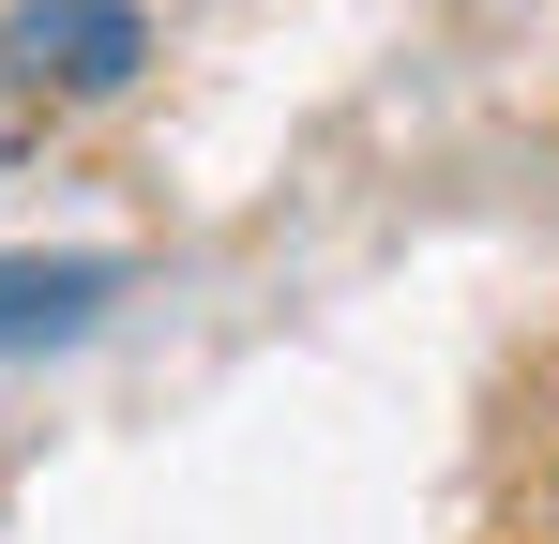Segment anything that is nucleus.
Wrapping results in <instances>:
<instances>
[{"mask_svg":"<svg viewBox=\"0 0 559 544\" xmlns=\"http://www.w3.org/2000/svg\"><path fill=\"white\" fill-rule=\"evenodd\" d=\"M121 287H136V272L106 258V243H31V258H0V363L76 348V333H92Z\"/></svg>","mask_w":559,"mask_h":544,"instance_id":"nucleus-2","label":"nucleus"},{"mask_svg":"<svg viewBox=\"0 0 559 544\" xmlns=\"http://www.w3.org/2000/svg\"><path fill=\"white\" fill-rule=\"evenodd\" d=\"M136 61H152L136 0H15L0 15V91H31V106H106V91H136Z\"/></svg>","mask_w":559,"mask_h":544,"instance_id":"nucleus-1","label":"nucleus"},{"mask_svg":"<svg viewBox=\"0 0 559 544\" xmlns=\"http://www.w3.org/2000/svg\"><path fill=\"white\" fill-rule=\"evenodd\" d=\"M545 530H559V469H545Z\"/></svg>","mask_w":559,"mask_h":544,"instance_id":"nucleus-3","label":"nucleus"}]
</instances>
